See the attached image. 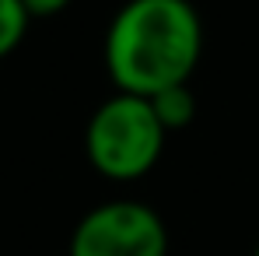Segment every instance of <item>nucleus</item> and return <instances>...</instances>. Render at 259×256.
Instances as JSON below:
<instances>
[{
	"label": "nucleus",
	"mask_w": 259,
	"mask_h": 256,
	"mask_svg": "<svg viewBox=\"0 0 259 256\" xmlns=\"http://www.w3.org/2000/svg\"><path fill=\"white\" fill-rule=\"evenodd\" d=\"M203 56V18L193 0H126L102 43L105 74L116 91L158 95L189 85Z\"/></svg>",
	"instance_id": "f257e3e1"
},
{
	"label": "nucleus",
	"mask_w": 259,
	"mask_h": 256,
	"mask_svg": "<svg viewBox=\"0 0 259 256\" xmlns=\"http://www.w3.org/2000/svg\"><path fill=\"white\" fill-rule=\"evenodd\" d=\"M168 130L161 127L151 98L116 91L88 120L84 151L91 169L112 182H133L158 165Z\"/></svg>",
	"instance_id": "f03ea898"
},
{
	"label": "nucleus",
	"mask_w": 259,
	"mask_h": 256,
	"mask_svg": "<svg viewBox=\"0 0 259 256\" xmlns=\"http://www.w3.org/2000/svg\"><path fill=\"white\" fill-rule=\"evenodd\" d=\"M70 256H168V228L140 200H109L77 221Z\"/></svg>",
	"instance_id": "7ed1b4c3"
},
{
	"label": "nucleus",
	"mask_w": 259,
	"mask_h": 256,
	"mask_svg": "<svg viewBox=\"0 0 259 256\" xmlns=\"http://www.w3.org/2000/svg\"><path fill=\"white\" fill-rule=\"evenodd\" d=\"M151 105L161 120V127L175 133V130H186L193 120H196V95L189 85H175V88H165L158 95H151Z\"/></svg>",
	"instance_id": "20e7f679"
},
{
	"label": "nucleus",
	"mask_w": 259,
	"mask_h": 256,
	"mask_svg": "<svg viewBox=\"0 0 259 256\" xmlns=\"http://www.w3.org/2000/svg\"><path fill=\"white\" fill-rule=\"evenodd\" d=\"M32 25V14L21 0H0V60H7L18 46L25 43Z\"/></svg>",
	"instance_id": "39448f33"
},
{
	"label": "nucleus",
	"mask_w": 259,
	"mask_h": 256,
	"mask_svg": "<svg viewBox=\"0 0 259 256\" xmlns=\"http://www.w3.org/2000/svg\"><path fill=\"white\" fill-rule=\"evenodd\" d=\"M21 4H25V11H28L32 18H53V14L67 11L74 0H21Z\"/></svg>",
	"instance_id": "423d86ee"
},
{
	"label": "nucleus",
	"mask_w": 259,
	"mask_h": 256,
	"mask_svg": "<svg viewBox=\"0 0 259 256\" xmlns=\"http://www.w3.org/2000/svg\"><path fill=\"white\" fill-rule=\"evenodd\" d=\"M252 256H259V246H256V253H252Z\"/></svg>",
	"instance_id": "0eeeda50"
}]
</instances>
